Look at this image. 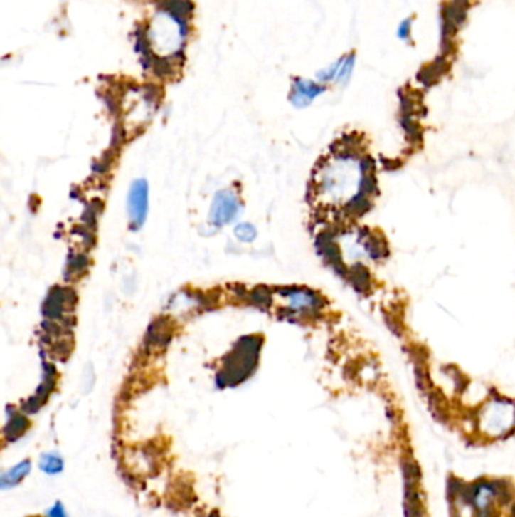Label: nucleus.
Wrapping results in <instances>:
<instances>
[{"label": "nucleus", "instance_id": "13", "mask_svg": "<svg viewBox=\"0 0 515 517\" xmlns=\"http://www.w3.org/2000/svg\"><path fill=\"white\" fill-rule=\"evenodd\" d=\"M445 70H447L446 67V59L445 58H438L434 63L428 64L425 68H422L419 79L425 83V85H432L435 80H438L443 75Z\"/></svg>", "mask_w": 515, "mask_h": 517}, {"label": "nucleus", "instance_id": "16", "mask_svg": "<svg viewBox=\"0 0 515 517\" xmlns=\"http://www.w3.org/2000/svg\"><path fill=\"white\" fill-rule=\"evenodd\" d=\"M165 9L171 11L173 14H176V16H179L181 19H186L188 16L192 14L193 6H192V4L189 2V0H166Z\"/></svg>", "mask_w": 515, "mask_h": 517}, {"label": "nucleus", "instance_id": "17", "mask_svg": "<svg viewBox=\"0 0 515 517\" xmlns=\"http://www.w3.org/2000/svg\"><path fill=\"white\" fill-rule=\"evenodd\" d=\"M248 298L251 300L253 304L259 306V307H263V309H266V307H269L272 304V295L269 293L267 288L265 286H260V288H255L250 295Z\"/></svg>", "mask_w": 515, "mask_h": 517}, {"label": "nucleus", "instance_id": "4", "mask_svg": "<svg viewBox=\"0 0 515 517\" xmlns=\"http://www.w3.org/2000/svg\"><path fill=\"white\" fill-rule=\"evenodd\" d=\"M239 212V199L231 191H219L211 211V223L216 227L225 226L236 218Z\"/></svg>", "mask_w": 515, "mask_h": 517}, {"label": "nucleus", "instance_id": "8", "mask_svg": "<svg viewBox=\"0 0 515 517\" xmlns=\"http://www.w3.org/2000/svg\"><path fill=\"white\" fill-rule=\"evenodd\" d=\"M55 383H56V371L53 369V366L48 365V366H46L43 383L40 385V387H38V390H36L35 395L26 404L23 405V409L26 410L28 413L38 412V409L41 407V405H44L48 395L52 393V390L55 387Z\"/></svg>", "mask_w": 515, "mask_h": 517}, {"label": "nucleus", "instance_id": "9", "mask_svg": "<svg viewBox=\"0 0 515 517\" xmlns=\"http://www.w3.org/2000/svg\"><path fill=\"white\" fill-rule=\"evenodd\" d=\"M355 66H357V55H355V52H349L346 55H341L340 56V67H339V71H337L334 85L346 86L351 82L352 76H354Z\"/></svg>", "mask_w": 515, "mask_h": 517}, {"label": "nucleus", "instance_id": "1", "mask_svg": "<svg viewBox=\"0 0 515 517\" xmlns=\"http://www.w3.org/2000/svg\"><path fill=\"white\" fill-rule=\"evenodd\" d=\"M186 35L185 19L165 8L159 9L144 31L147 52L142 55V59L145 61V67L177 59L185 47Z\"/></svg>", "mask_w": 515, "mask_h": 517}, {"label": "nucleus", "instance_id": "12", "mask_svg": "<svg viewBox=\"0 0 515 517\" xmlns=\"http://www.w3.org/2000/svg\"><path fill=\"white\" fill-rule=\"evenodd\" d=\"M28 427H29L28 417L24 414H20V413H14L6 422L5 439L9 440V442L18 439L20 436L24 434V431L28 429Z\"/></svg>", "mask_w": 515, "mask_h": 517}, {"label": "nucleus", "instance_id": "21", "mask_svg": "<svg viewBox=\"0 0 515 517\" xmlns=\"http://www.w3.org/2000/svg\"><path fill=\"white\" fill-rule=\"evenodd\" d=\"M211 517H219V514L218 513H213V514H211Z\"/></svg>", "mask_w": 515, "mask_h": 517}, {"label": "nucleus", "instance_id": "14", "mask_svg": "<svg viewBox=\"0 0 515 517\" xmlns=\"http://www.w3.org/2000/svg\"><path fill=\"white\" fill-rule=\"evenodd\" d=\"M40 467L43 472H46L48 475H55L63 471L64 461L56 454H44L40 461Z\"/></svg>", "mask_w": 515, "mask_h": 517}, {"label": "nucleus", "instance_id": "18", "mask_svg": "<svg viewBox=\"0 0 515 517\" xmlns=\"http://www.w3.org/2000/svg\"><path fill=\"white\" fill-rule=\"evenodd\" d=\"M235 235L242 242H253L255 239L257 230L254 229V226H251L248 223H243L235 229Z\"/></svg>", "mask_w": 515, "mask_h": 517}, {"label": "nucleus", "instance_id": "7", "mask_svg": "<svg viewBox=\"0 0 515 517\" xmlns=\"http://www.w3.org/2000/svg\"><path fill=\"white\" fill-rule=\"evenodd\" d=\"M73 301H75V292L67 288H53L44 303V315L51 318V321H58L70 309V306H73Z\"/></svg>", "mask_w": 515, "mask_h": 517}, {"label": "nucleus", "instance_id": "5", "mask_svg": "<svg viewBox=\"0 0 515 517\" xmlns=\"http://www.w3.org/2000/svg\"><path fill=\"white\" fill-rule=\"evenodd\" d=\"M326 91V85L305 78H295L292 82L289 100L295 108H307L317 97Z\"/></svg>", "mask_w": 515, "mask_h": 517}, {"label": "nucleus", "instance_id": "11", "mask_svg": "<svg viewBox=\"0 0 515 517\" xmlns=\"http://www.w3.org/2000/svg\"><path fill=\"white\" fill-rule=\"evenodd\" d=\"M31 472V463L29 461H21L17 466L11 467L9 471H6L2 475V479H0V486L2 489H8L12 486H17L23 478H26Z\"/></svg>", "mask_w": 515, "mask_h": 517}, {"label": "nucleus", "instance_id": "10", "mask_svg": "<svg viewBox=\"0 0 515 517\" xmlns=\"http://www.w3.org/2000/svg\"><path fill=\"white\" fill-rule=\"evenodd\" d=\"M348 280L351 285L359 292H367L371 286V274L361 263H355L352 268H348Z\"/></svg>", "mask_w": 515, "mask_h": 517}, {"label": "nucleus", "instance_id": "6", "mask_svg": "<svg viewBox=\"0 0 515 517\" xmlns=\"http://www.w3.org/2000/svg\"><path fill=\"white\" fill-rule=\"evenodd\" d=\"M127 206L132 229L137 230L144 224L147 209H149V188L145 180H137L132 184Z\"/></svg>", "mask_w": 515, "mask_h": 517}, {"label": "nucleus", "instance_id": "15", "mask_svg": "<svg viewBox=\"0 0 515 517\" xmlns=\"http://www.w3.org/2000/svg\"><path fill=\"white\" fill-rule=\"evenodd\" d=\"M413 29H414V17L402 19L396 28L398 40L405 44H411L413 43Z\"/></svg>", "mask_w": 515, "mask_h": 517}, {"label": "nucleus", "instance_id": "3", "mask_svg": "<svg viewBox=\"0 0 515 517\" xmlns=\"http://www.w3.org/2000/svg\"><path fill=\"white\" fill-rule=\"evenodd\" d=\"M280 293L286 300L285 312L287 318H310L324 309V298L310 289L285 288Z\"/></svg>", "mask_w": 515, "mask_h": 517}, {"label": "nucleus", "instance_id": "20", "mask_svg": "<svg viewBox=\"0 0 515 517\" xmlns=\"http://www.w3.org/2000/svg\"><path fill=\"white\" fill-rule=\"evenodd\" d=\"M47 517H67V513L63 507V503H55V506L47 511Z\"/></svg>", "mask_w": 515, "mask_h": 517}, {"label": "nucleus", "instance_id": "19", "mask_svg": "<svg viewBox=\"0 0 515 517\" xmlns=\"http://www.w3.org/2000/svg\"><path fill=\"white\" fill-rule=\"evenodd\" d=\"M85 268H87V256H83V254L76 256L68 263V271L73 274H82Z\"/></svg>", "mask_w": 515, "mask_h": 517}, {"label": "nucleus", "instance_id": "2", "mask_svg": "<svg viewBox=\"0 0 515 517\" xmlns=\"http://www.w3.org/2000/svg\"><path fill=\"white\" fill-rule=\"evenodd\" d=\"M260 348V338L247 336L240 339L236 343V347L224 359L223 371L218 377L219 386H236L247 380L255 371Z\"/></svg>", "mask_w": 515, "mask_h": 517}]
</instances>
